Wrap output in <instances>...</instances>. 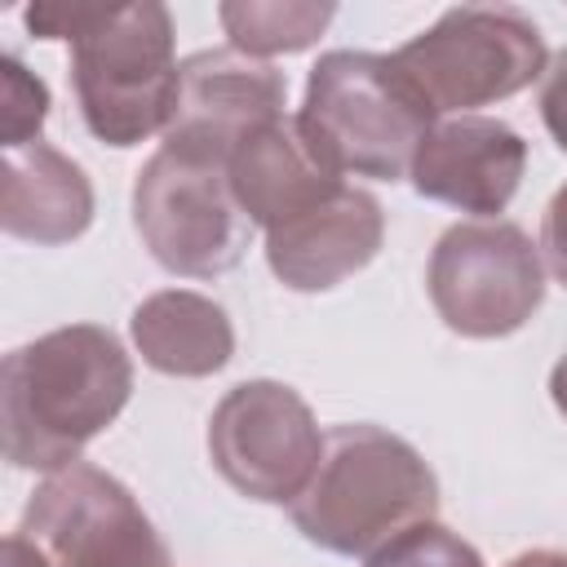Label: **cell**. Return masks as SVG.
<instances>
[{"label":"cell","instance_id":"cell-1","mask_svg":"<svg viewBox=\"0 0 567 567\" xmlns=\"http://www.w3.org/2000/svg\"><path fill=\"white\" fill-rule=\"evenodd\" d=\"M133 359L102 323H66L4 354L0 430L4 461L58 474L124 412Z\"/></svg>","mask_w":567,"mask_h":567},{"label":"cell","instance_id":"cell-2","mask_svg":"<svg viewBox=\"0 0 567 567\" xmlns=\"http://www.w3.org/2000/svg\"><path fill=\"white\" fill-rule=\"evenodd\" d=\"M22 22L35 40H71L75 102L97 142L124 151L168 128L182 62L164 4H31Z\"/></svg>","mask_w":567,"mask_h":567},{"label":"cell","instance_id":"cell-3","mask_svg":"<svg viewBox=\"0 0 567 567\" xmlns=\"http://www.w3.org/2000/svg\"><path fill=\"white\" fill-rule=\"evenodd\" d=\"M439 514V478L425 456L368 421L323 434L310 487L288 505L292 527L341 558H368L399 532Z\"/></svg>","mask_w":567,"mask_h":567},{"label":"cell","instance_id":"cell-4","mask_svg":"<svg viewBox=\"0 0 567 567\" xmlns=\"http://www.w3.org/2000/svg\"><path fill=\"white\" fill-rule=\"evenodd\" d=\"M297 124L341 177L354 173L372 182H403L439 120L394 58L332 49L306 75Z\"/></svg>","mask_w":567,"mask_h":567},{"label":"cell","instance_id":"cell-5","mask_svg":"<svg viewBox=\"0 0 567 567\" xmlns=\"http://www.w3.org/2000/svg\"><path fill=\"white\" fill-rule=\"evenodd\" d=\"M390 58L434 115H474L532 89L549 66L540 27L514 4L443 9Z\"/></svg>","mask_w":567,"mask_h":567},{"label":"cell","instance_id":"cell-6","mask_svg":"<svg viewBox=\"0 0 567 567\" xmlns=\"http://www.w3.org/2000/svg\"><path fill=\"white\" fill-rule=\"evenodd\" d=\"M133 226L146 252L182 279H217L244 261L252 221L221 159L159 146L133 182Z\"/></svg>","mask_w":567,"mask_h":567},{"label":"cell","instance_id":"cell-7","mask_svg":"<svg viewBox=\"0 0 567 567\" xmlns=\"http://www.w3.org/2000/svg\"><path fill=\"white\" fill-rule=\"evenodd\" d=\"M425 292L439 319L470 337L496 341L518 332L545 301V261L540 244L514 221H456L439 235Z\"/></svg>","mask_w":567,"mask_h":567},{"label":"cell","instance_id":"cell-8","mask_svg":"<svg viewBox=\"0 0 567 567\" xmlns=\"http://www.w3.org/2000/svg\"><path fill=\"white\" fill-rule=\"evenodd\" d=\"M18 536L35 545L44 567H173L137 496L89 461L44 474L18 518Z\"/></svg>","mask_w":567,"mask_h":567},{"label":"cell","instance_id":"cell-9","mask_svg":"<svg viewBox=\"0 0 567 567\" xmlns=\"http://www.w3.org/2000/svg\"><path fill=\"white\" fill-rule=\"evenodd\" d=\"M208 456L239 496L292 505L323 461V430L292 385L257 377L230 385L213 408Z\"/></svg>","mask_w":567,"mask_h":567},{"label":"cell","instance_id":"cell-10","mask_svg":"<svg viewBox=\"0 0 567 567\" xmlns=\"http://www.w3.org/2000/svg\"><path fill=\"white\" fill-rule=\"evenodd\" d=\"M284 97L288 80L270 62L248 58L230 44L199 49L182 62L164 146L230 164V155L252 133L284 120Z\"/></svg>","mask_w":567,"mask_h":567},{"label":"cell","instance_id":"cell-11","mask_svg":"<svg viewBox=\"0 0 567 567\" xmlns=\"http://www.w3.org/2000/svg\"><path fill=\"white\" fill-rule=\"evenodd\" d=\"M523 173L527 142L518 128L496 115H452L425 133L408 177L416 195L492 221L518 195Z\"/></svg>","mask_w":567,"mask_h":567},{"label":"cell","instance_id":"cell-12","mask_svg":"<svg viewBox=\"0 0 567 567\" xmlns=\"http://www.w3.org/2000/svg\"><path fill=\"white\" fill-rule=\"evenodd\" d=\"M385 239V213L372 190L341 182L319 204L266 230V266L292 292H328L359 275Z\"/></svg>","mask_w":567,"mask_h":567},{"label":"cell","instance_id":"cell-13","mask_svg":"<svg viewBox=\"0 0 567 567\" xmlns=\"http://www.w3.org/2000/svg\"><path fill=\"white\" fill-rule=\"evenodd\" d=\"M230 173V190L239 199V208L248 213L252 226L270 230L288 217H297L301 208L319 204L323 195H332L346 177L310 146V137L301 133L297 115H284L275 124H266L261 133H252L226 164Z\"/></svg>","mask_w":567,"mask_h":567},{"label":"cell","instance_id":"cell-14","mask_svg":"<svg viewBox=\"0 0 567 567\" xmlns=\"http://www.w3.org/2000/svg\"><path fill=\"white\" fill-rule=\"evenodd\" d=\"M93 182L58 146L27 142L4 151L0 177V226L27 244H71L93 226Z\"/></svg>","mask_w":567,"mask_h":567},{"label":"cell","instance_id":"cell-15","mask_svg":"<svg viewBox=\"0 0 567 567\" xmlns=\"http://www.w3.org/2000/svg\"><path fill=\"white\" fill-rule=\"evenodd\" d=\"M133 346L146 368L164 377H213L235 359L230 315L190 288L151 292L128 319Z\"/></svg>","mask_w":567,"mask_h":567},{"label":"cell","instance_id":"cell-16","mask_svg":"<svg viewBox=\"0 0 567 567\" xmlns=\"http://www.w3.org/2000/svg\"><path fill=\"white\" fill-rule=\"evenodd\" d=\"M337 18V4H301V0H226L217 4V22L230 35V49L248 58H275V53H301L310 49L328 22Z\"/></svg>","mask_w":567,"mask_h":567},{"label":"cell","instance_id":"cell-17","mask_svg":"<svg viewBox=\"0 0 567 567\" xmlns=\"http://www.w3.org/2000/svg\"><path fill=\"white\" fill-rule=\"evenodd\" d=\"M363 567H483V554L439 518H425L368 554Z\"/></svg>","mask_w":567,"mask_h":567},{"label":"cell","instance_id":"cell-18","mask_svg":"<svg viewBox=\"0 0 567 567\" xmlns=\"http://www.w3.org/2000/svg\"><path fill=\"white\" fill-rule=\"evenodd\" d=\"M49 120V84L22 66L18 53L0 58V146H27L40 142V128Z\"/></svg>","mask_w":567,"mask_h":567},{"label":"cell","instance_id":"cell-19","mask_svg":"<svg viewBox=\"0 0 567 567\" xmlns=\"http://www.w3.org/2000/svg\"><path fill=\"white\" fill-rule=\"evenodd\" d=\"M536 106H540V120H545L549 137H554L558 151L567 155V49L549 58V66H545V75H540V97H536Z\"/></svg>","mask_w":567,"mask_h":567},{"label":"cell","instance_id":"cell-20","mask_svg":"<svg viewBox=\"0 0 567 567\" xmlns=\"http://www.w3.org/2000/svg\"><path fill=\"white\" fill-rule=\"evenodd\" d=\"M540 257H545L549 275L567 288V182L545 204V217H540Z\"/></svg>","mask_w":567,"mask_h":567},{"label":"cell","instance_id":"cell-21","mask_svg":"<svg viewBox=\"0 0 567 567\" xmlns=\"http://www.w3.org/2000/svg\"><path fill=\"white\" fill-rule=\"evenodd\" d=\"M4 567H44V558L35 554V545H31L27 536L9 532V536H4Z\"/></svg>","mask_w":567,"mask_h":567},{"label":"cell","instance_id":"cell-22","mask_svg":"<svg viewBox=\"0 0 567 567\" xmlns=\"http://www.w3.org/2000/svg\"><path fill=\"white\" fill-rule=\"evenodd\" d=\"M505 567H567V554L563 549H527V554L509 558Z\"/></svg>","mask_w":567,"mask_h":567},{"label":"cell","instance_id":"cell-23","mask_svg":"<svg viewBox=\"0 0 567 567\" xmlns=\"http://www.w3.org/2000/svg\"><path fill=\"white\" fill-rule=\"evenodd\" d=\"M549 399H554V408L567 416V354L554 363V372H549Z\"/></svg>","mask_w":567,"mask_h":567}]
</instances>
